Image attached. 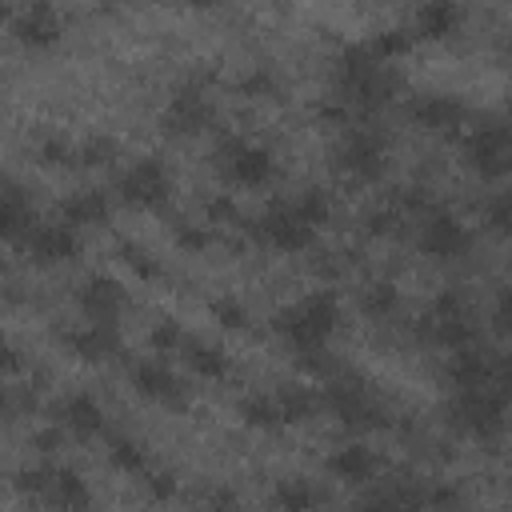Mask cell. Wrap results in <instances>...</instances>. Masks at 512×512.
<instances>
[{
    "instance_id": "cell-6",
    "label": "cell",
    "mask_w": 512,
    "mask_h": 512,
    "mask_svg": "<svg viewBox=\"0 0 512 512\" xmlns=\"http://www.w3.org/2000/svg\"><path fill=\"white\" fill-rule=\"evenodd\" d=\"M160 124H164V132H172V136H196V132H204V128L212 124V104H208V96H200L196 88H180V92L172 96V104L164 108Z\"/></svg>"
},
{
    "instance_id": "cell-30",
    "label": "cell",
    "mask_w": 512,
    "mask_h": 512,
    "mask_svg": "<svg viewBox=\"0 0 512 512\" xmlns=\"http://www.w3.org/2000/svg\"><path fill=\"white\" fill-rule=\"evenodd\" d=\"M484 224H488V232H492V236H512V192L488 204Z\"/></svg>"
},
{
    "instance_id": "cell-17",
    "label": "cell",
    "mask_w": 512,
    "mask_h": 512,
    "mask_svg": "<svg viewBox=\"0 0 512 512\" xmlns=\"http://www.w3.org/2000/svg\"><path fill=\"white\" fill-rule=\"evenodd\" d=\"M412 120L428 132H448L464 120V104L456 96H424L420 104H412Z\"/></svg>"
},
{
    "instance_id": "cell-21",
    "label": "cell",
    "mask_w": 512,
    "mask_h": 512,
    "mask_svg": "<svg viewBox=\"0 0 512 512\" xmlns=\"http://www.w3.org/2000/svg\"><path fill=\"white\" fill-rule=\"evenodd\" d=\"M60 420H64V428H68L76 440L96 436V432H100V424H104L100 404H96L92 396H72V400H64V404H60Z\"/></svg>"
},
{
    "instance_id": "cell-46",
    "label": "cell",
    "mask_w": 512,
    "mask_h": 512,
    "mask_svg": "<svg viewBox=\"0 0 512 512\" xmlns=\"http://www.w3.org/2000/svg\"><path fill=\"white\" fill-rule=\"evenodd\" d=\"M272 84H268V76H252L248 84H244V92H268Z\"/></svg>"
},
{
    "instance_id": "cell-4",
    "label": "cell",
    "mask_w": 512,
    "mask_h": 512,
    "mask_svg": "<svg viewBox=\"0 0 512 512\" xmlns=\"http://www.w3.org/2000/svg\"><path fill=\"white\" fill-rule=\"evenodd\" d=\"M468 168L484 180H500L512 172V128H484L468 140Z\"/></svg>"
},
{
    "instance_id": "cell-13",
    "label": "cell",
    "mask_w": 512,
    "mask_h": 512,
    "mask_svg": "<svg viewBox=\"0 0 512 512\" xmlns=\"http://www.w3.org/2000/svg\"><path fill=\"white\" fill-rule=\"evenodd\" d=\"M24 248L36 264H60V260H72L76 256V236H72V224H36L28 236H24Z\"/></svg>"
},
{
    "instance_id": "cell-12",
    "label": "cell",
    "mask_w": 512,
    "mask_h": 512,
    "mask_svg": "<svg viewBox=\"0 0 512 512\" xmlns=\"http://www.w3.org/2000/svg\"><path fill=\"white\" fill-rule=\"evenodd\" d=\"M220 156L228 160V176L236 184L256 188V184H264L272 176V152L268 148H248L240 140H228V144H220Z\"/></svg>"
},
{
    "instance_id": "cell-1",
    "label": "cell",
    "mask_w": 512,
    "mask_h": 512,
    "mask_svg": "<svg viewBox=\"0 0 512 512\" xmlns=\"http://www.w3.org/2000/svg\"><path fill=\"white\" fill-rule=\"evenodd\" d=\"M340 320V308H336V296L332 292H312L308 300H300L296 308H284L276 312V332L296 348V352H308V348H324V340L332 336Z\"/></svg>"
},
{
    "instance_id": "cell-26",
    "label": "cell",
    "mask_w": 512,
    "mask_h": 512,
    "mask_svg": "<svg viewBox=\"0 0 512 512\" xmlns=\"http://www.w3.org/2000/svg\"><path fill=\"white\" fill-rule=\"evenodd\" d=\"M276 404L284 412V424H300V420H308L316 412V396L308 388H300V384H284L276 392Z\"/></svg>"
},
{
    "instance_id": "cell-22",
    "label": "cell",
    "mask_w": 512,
    "mask_h": 512,
    "mask_svg": "<svg viewBox=\"0 0 512 512\" xmlns=\"http://www.w3.org/2000/svg\"><path fill=\"white\" fill-rule=\"evenodd\" d=\"M456 24H460V8L452 4V0H428L424 8H420V16H416V36H424V40H444V36H452L456 32Z\"/></svg>"
},
{
    "instance_id": "cell-36",
    "label": "cell",
    "mask_w": 512,
    "mask_h": 512,
    "mask_svg": "<svg viewBox=\"0 0 512 512\" xmlns=\"http://www.w3.org/2000/svg\"><path fill=\"white\" fill-rule=\"evenodd\" d=\"M112 156H116V144L108 136H96V140H88L80 148V164H108Z\"/></svg>"
},
{
    "instance_id": "cell-5",
    "label": "cell",
    "mask_w": 512,
    "mask_h": 512,
    "mask_svg": "<svg viewBox=\"0 0 512 512\" xmlns=\"http://www.w3.org/2000/svg\"><path fill=\"white\" fill-rule=\"evenodd\" d=\"M252 232H260V240H268V244L280 248V252H304V248L316 240V224H308V220L296 212V204H292V208H272Z\"/></svg>"
},
{
    "instance_id": "cell-8",
    "label": "cell",
    "mask_w": 512,
    "mask_h": 512,
    "mask_svg": "<svg viewBox=\"0 0 512 512\" xmlns=\"http://www.w3.org/2000/svg\"><path fill=\"white\" fill-rule=\"evenodd\" d=\"M12 32H16V40L28 44V48H52V44L60 40L64 24H60V16H56V8H52L48 0H32V4L12 20Z\"/></svg>"
},
{
    "instance_id": "cell-34",
    "label": "cell",
    "mask_w": 512,
    "mask_h": 512,
    "mask_svg": "<svg viewBox=\"0 0 512 512\" xmlns=\"http://www.w3.org/2000/svg\"><path fill=\"white\" fill-rule=\"evenodd\" d=\"M408 44H412V36H408L404 28H396V32H384V36L372 44V52H376L380 60H388V56H400V52H408Z\"/></svg>"
},
{
    "instance_id": "cell-31",
    "label": "cell",
    "mask_w": 512,
    "mask_h": 512,
    "mask_svg": "<svg viewBox=\"0 0 512 512\" xmlns=\"http://www.w3.org/2000/svg\"><path fill=\"white\" fill-rule=\"evenodd\" d=\"M296 212H300V216H304L308 224H324L332 208H328V196H324V192H316V188H308V192H304V196L296 200Z\"/></svg>"
},
{
    "instance_id": "cell-40",
    "label": "cell",
    "mask_w": 512,
    "mask_h": 512,
    "mask_svg": "<svg viewBox=\"0 0 512 512\" xmlns=\"http://www.w3.org/2000/svg\"><path fill=\"white\" fill-rule=\"evenodd\" d=\"M368 232H376V236L396 232V212H372V216H368Z\"/></svg>"
},
{
    "instance_id": "cell-18",
    "label": "cell",
    "mask_w": 512,
    "mask_h": 512,
    "mask_svg": "<svg viewBox=\"0 0 512 512\" xmlns=\"http://www.w3.org/2000/svg\"><path fill=\"white\" fill-rule=\"evenodd\" d=\"M40 500H44L48 508L80 512V508H88V488H84V480H80L72 468H60V472L48 476V488L40 492Z\"/></svg>"
},
{
    "instance_id": "cell-23",
    "label": "cell",
    "mask_w": 512,
    "mask_h": 512,
    "mask_svg": "<svg viewBox=\"0 0 512 512\" xmlns=\"http://www.w3.org/2000/svg\"><path fill=\"white\" fill-rule=\"evenodd\" d=\"M68 344H72V352L84 356V360H104V356H112V352L120 348L116 328H112V324H100V320H92V328H84V332H72Z\"/></svg>"
},
{
    "instance_id": "cell-41",
    "label": "cell",
    "mask_w": 512,
    "mask_h": 512,
    "mask_svg": "<svg viewBox=\"0 0 512 512\" xmlns=\"http://www.w3.org/2000/svg\"><path fill=\"white\" fill-rule=\"evenodd\" d=\"M176 240H180V248H204V244H208V236H204V232H196V228H180V232H176Z\"/></svg>"
},
{
    "instance_id": "cell-45",
    "label": "cell",
    "mask_w": 512,
    "mask_h": 512,
    "mask_svg": "<svg viewBox=\"0 0 512 512\" xmlns=\"http://www.w3.org/2000/svg\"><path fill=\"white\" fill-rule=\"evenodd\" d=\"M56 444H60V432H56V428H48V432L36 436V448H40V452H52Z\"/></svg>"
},
{
    "instance_id": "cell-43",
    "label": "cell",
    "mask_w": 512,
    "mask_h": 512,
    "mask_svg": "<svg viewBox=\"0 0 512 512\" xmlns=\"http://www.w3.org/2000/svg\"><path fill=\"white\" fill-rule=\"evenodd\" d=\"M424 504H460V492L440 488V492H428V496H424Z\"/></svg>"
},
{
    "instance_id": "cell-39",
    "label": "cell",
    "mask_w": 512,
    "mask_h": 512,
    "mask_svg": "<svg viewBox=\"0 0 512 512\" xmlns=\"http://www.w3.org/2000/svg\"><path fill=\"white\" fill-rule=\"evenodd\" d=\"M496 332H504V336H512V292H504L500 296V304H496Z\"/></svg>"
},
{
    "instance_id": "cell-38",
    "label": "cell",
    "mask_w": 512,
    "mask_h": 512,
    "mask_svg": "<svg viewBox=\"0 0 512 512\" xmlns=\"http://www.w3.org/2000/svg\"><path fill=\"white\" fill-rule=\"evenodd\" d=\"M212 312H216V320H220L224 328H244V308H240L236 300H216Z\"/></svg>"
},
{
    "instance_id": "cell-10",
    "label": "cell",
    "mask_w": 512,
    "mask_h": 512,
    "mask_svg": "<svg viewBox=\"0 0 512 512\" xmlns=\"http://www.w3.org/2000/svg\"><path fill=\"white\" fill-rule=\"evenodd\" d=\"M344 84V92L352 96V104H360L364 112H376V108H384L388 100H392V92H396V76L376 60L372 68H364V72H356V76H344L340 80Z\"/></svg>"
},
{
    "instance_id": "cell-24",
    "label": "cell",
    "mask_w": 512,
    "mask_h": 512,
    "mask_svg": "<svg viewBox=\"0 0 512 512\" xmlns=\"http://www.w3.org/2000/svg\"><path fill=\"white\" fill-rule=\"evenodd\" d=\"M184 360H188V368H192L196 376H204V380H220V376L228 372L224 352H216V348L204 344V340H184Z\"/></svg>"
},
{
    "instance_id": "cell-29",
    "label": "cell",
    "mask_w": 512,
    "mask_h": 512,
    "mask_svg": "<svg viewBox=\"0 0 512 512\" xmlns=\"http://www.w3.org/2000/svg\"><path fill=\"white\" fill-rule=\"evenodd\" d=\"M272 500H276L280 508H312L320 496H316L304 480H288V484H280V488H276V496H272Z\"/></svg>"
},
{
    "instance_id": "cell-25",
    "label": "cell",
    "mask_w": 512,
    "mask_h": 512,
    "mask_svg": "<svg viewBox=\"0 0 512 512\" xmlns=\"http://www.w3.org/2000/svg\"><path fill=\"white\" fill-rule=\"evenodd\" d=\"M64 220L76 228V224H104L108 220V200L104 192H76L68 204H64Z\"/></svg>"
},
{
    "instance_id": "cell-2",
    "label": "cell",
    "mask_w": 512,
    "mask_h": 512,
    "mask_svg": "<svg viewBox=\"0 0 512 512\" xmlns=\"http://www.w3.org/2000/svg\"><path fill=\"white\" fill-rule=\"evenodd\" d=\"M504 412H508V404H500L492 392H484V388H460L456 408H452V420H456L460 432H468L476 440H496L504 432Z\"/></svg>"
},
{
    "instance_id": "cell-7",
    "label": "cell",
    "mask_w": 512,
    "mask_h": 512,
    "mask_svg": "<svg viewBox=\"0 0 512 512\" xmlns=\"http://www.w3.org/2000/svg\"><path fill=\"white\" fill-rule=\"evenodd\" d=\"M120 196L136 208H156L168 196V172L156 160H140L120 176Z\"/></svg>"
},
{
    "instance_id": "cell-11",
    "label": "cell",
    "mask_w": 512,
    "mask_h": 512,
    "mask_svg": "<svg viewBox=\"0 0 512 512\" xmlns=\"http://www.w3.org/2000/svg\"><path fill=\"white\" fill-rule=\"evenodd\" d=\"M424 336L436 340L440 348H464L472 340V324L460 312V296H440L436 312L424 320Z\"/></svg>"
},
{
    "instance_id": "cell-16",
    "label": "cell",
    "mask_w": 512,
    "mask_h": 512,
    "mask_svg": "<svg viewBox=\"0 0 512 512\" xmlns=\"http://www.w3.org/2000/svg\"><path fill=\"white\" fill-rule=\"evenodd\" d=\"M136 392L148 400H160L168 408H184V384L164 368V364H140L136 368Z\"/></svg>"
},
{
    "instance_id": "cell-19",
    "label": "cell",
    "mask_w": 512,
    "mask_h": 512,
    "mask_svg": "<svg viewBox=\"0 0 512 512\" xmlns=\"http://www.w3.org/2000/svg\"><path fill=\"white\" fill-rule=\"evenodd\" d=\"M32 232V208L24 204L20 188L12 180H4V196H0V236L4 240H24Z\"/></svg>"
},
{
    "instance_id": "cell-32",
    "label": "cell",
    "mask_w": 512,
    "mask_h": 512,
    "mask_svg": "<svg viewBox=\"0 0 512 512\" xmlns=\"http://www.w3.org/2000/svg\"><path fill=\"white\" fill-rule=\"evenodd\" d=\"M112 464H116L120 472H140V468H144V448L132 444V440H116V444H112Z\"/></svg>"
},
{
    "instance_id": "cell-35",
    "label": "cell",
    "mask_w": 512,
    "mask_h": 512,
    "mask_svg": "<svg viewBox=\"0 0 512 512\" xmlns=\"http://www.w3.org/2000/svg\"><path fill=\"white\" fill-rule=\"evenodd\" d=\"M120 256H124V264L136 268V276H160V264L148 260V252L140 244H120Z\"/></svg>"
},
{
    "instance_id": "cell-27",
    "label": "cell",
    "mask_w": 512,
    "mask_h": 512,
    "mask_svg": "<svg viewBox=\"0 0 512 512\" xmlns=\"http://www.w3.org/2000/svg\"><path fill=\"white\" fill-rule=\"evenodd\" d=\"M240 416H244V424H252V428H280V424H284V412H280L276 396L244 400V404H240Z\"/></svg>"
},
{
    "instance_id": "cell-20",
    "label": "cell",
    "mask_w": 512,
    "mask_h": 512,
    "mask_svg": "<svg viewBox=\"0 0 512 512\" xmlns=\"http://www.w3.org/2000/svg\"><path fill=\"white\" fill-rule=\"evenodd\" d=\"M328 468H332V476H340L348 484H364L376 472V456L364 444H344V448H336L328 456Z\"/></svg>"
},
{
    "instance_id": "cell-3",
    "label": "cell",
    "mask_w": 512,
    "mask_h": 512,
    "mask_svg": "<svg viewBox=\"0 0 512 512\" xmlns=\"http://www.w3.org/2000/svg\"><path fill=\"white\" fill-rule=\"evenodd\" d=\"M324 396H328V404L336 408V416H340L348 428H380V424H384V412H380V404L368 396V388H364L360 376L332 380Z\"/></svg>"
},
{
    "instance_id": "cell-33",
    "label": "cell",
    "mask_w": 512,
    "mask_h": 512,
    "mask_svg": "<svg viewBox=\"0 0 512 512\" xmlns=\"http://www.w3.org/2000/svg\"><path fill=\"white\" fill-rule=\"evenodd\" d=\"M152 348H156V352H176V348H184L180 324H176V320H160V324L152 328Z\"/></svg>"
},
{
    "instance_id": "cell-37",
    "label": "cell",
    "mask_w": 512,
    "mask_h": 512,
    "mask_svg": "<svg viewBox=\"0 0 512 512\" xmlns=\"http://www.w3.org/2000/svg\"><path fill=\"white\" fill-rule=\"evenodd\" d=\"M36 156H40V164H44V168H60V164H68V160H72V148H68L64 140H44Z\"/></svg>"
},
{
    "instance_id": "cell-15",
    "label": "cell",
    "mask_w": 512,
    "mask_h": 512,
    "mask_svg": "<svg viewBox=\"0 0 512 512\" xmlns=\"http://www.w3.org/2000/svg\"><path fill=\"white\" fill-rule=\"evenodd\" d=\"M124 288L112 280V276H92L80 292V308L88 312V320H100V324H112L124 308Z\"/></svg>"
},
{
    "instance_id": "cell-14",
    "label": "cell",
    "mask_w": 512,
    "mask_h": 512,
    "mask_svg": "<svg viewBox=\"0 0 512 512\" xmlns=\"http://www.w3.org/2000/svg\"><path fill=\"white\" fill-rule=\"evenodd\" d=\"M468 244H472L468 228H464L460 220H452V216H432V220L424 224V232H420V248H424L428 256H440V260L468 252Z\"/></svg>"
},
{
    "instance_id": "cell-47",
    "label": "cell",
    "mask_w": 512,
    "mask_h": 512,
    "mask_svg": "<svg viewBox=\"0 0 512 512\" xmlns=\"http://www.w3.org/2000/svg\"><path fill=\"white\" fill-rule=\"evenodd\" d=\"M188 4H196V8H212L216 0H188Z\"/></svg>"
},
{
    "instance_id": "cell-42",
    "label": "cell",
    "mask_w": 512,
    "mask_h": 512,
    "mask_svg": "<svg viewBox=\"0 0 512 512\" xmlns=\"http://www.w3.org/2000/svg\"><path fill=\"white\" fill-rule=\"evenodd\" d=\"M172 492H176V480H172V476H168V472H164V476H156V480H152V496H160V500H164V496H172Z\"/></svg>"
},
{
    "instance_id": "cell-44",
    "label": "cell",
    "mask_w": 512,
    "mask_h": 512,
    "mask_svg": "<svg viewBox=\"0 0 512 512\" xmlns=\"http://www.w3.org/2000/svg\"><path fill=\"white\" fill-rule=\"evenodd\" d=\"M208 216H212V220H228V216H236V208H232L228 200H212V208H208Z\"/></svg>"
},
{
    "instance_id": "cell-9",
    "label": "cell",
    "mask_w": 512,
    "mask_h": 512,
    "mask_svg": "<svg viewBox=\"0 0 512 512\" xmlns=\"http://www.w3.org/2000/svg\"><path fill=\"white\" fill-rule=\"evenodd\" d=\"M336 168L348 172L352 180H376V176L384 172V152H380L376 136L352 132V136L340 144V152H336Z\"/></svg>"
},
{
    "instance_id": "cell-28",
    "label": "cell",
    "mask_w": 512,
    "mask_h": 512,
    "mask_svg": "<svg viewBox=\"0 0 512 512\" xmlns=\"http://www.w3.org/2000/svg\"><path fill=\"white\" fill-rule=\"evenodd\" d=\"M396 288L388 284V280H376V284H368L364 288V296H360V304H364V312L368 316H388L392 308H396Z\"/></svg>"
}]
</instances>
